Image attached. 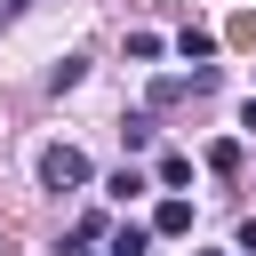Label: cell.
I'll return each instance as SVG.
<instances>
[{"label":"cell","instance_id":"6da1fadb","mask_svg":"<svg viewBox=\"0 0 256 256\" xmlns=\"http://www.w3.org/2000/svg\"><path fill=\"white\" fill-rule=\"evenodd\" d=\"M40 184H48V192H80V184H88V152H80V144H48V152H40Z\"/></svg>","mask_w":256,"mask_h":256},{"label":"cell","instance_id":"7a4b0ae2","mask_svg":"<svg viewBox=\"0 0 256 256\" xmlns=\"http://www.w3.org/2000/svg\"><path fill=\"white\" fill-rule=\"evenodd\" d=\"M152 232H192V200H176V192H168V200L152 208Z\"/></svg>","mask_w":256,"mask_h":256},{"label":"cell","instance_id":"3957f363","mask_svg":"<svg viewBox=\"0 0 256 256\" xmlns=\"http://www.w3.org/2000/svg\"><path fill=\"white\" fill-rule=\"evenodd\" d=\"M176 48H184L192 64H208V56H216V32H200V24H184V32H176Z\"/></svg>","mask_w":256,"mask_h":256},{"label":"cell","instance_id":"277c9868","mask_svg":"<svg viewBox=\"0 0 256 256\" xmlns=\"http://www.w3.org/2000/svg\"><path fill=\"white\" fill-rule=\"evenodd\" d=\"M144 248H152V224H120L112 232V256H144Z\"/></svg>","mask_w":256,"mask_h":256},{"label":"cell","instance_id":"5b68a950","mask_svg":"<svg viewBox=\"0 0 256 256\" xmlns=\"http://www.w3.org/2000/svg\"><path fill=\"white\" fill-rule=\"evenodd\" d=\"M208 168L232 176V168H240V136H216V144H208Z\"/></svg>","mask_w":256,"mask_h":256},{"label":"cell","instance_id":"8992f818","mask_svg":"<svg viewBox=\"0 0 256 256\" xmlns=\"http://www.w3.org/2000/svg\"><path fill=\"white\" fill-rule=\"evenodd\" d=\"M80 80H88V64H80V56H64V64L48 72V88H56V96H64V88H80Z\"/></svg>","mask_w":256,"mask_h":256},{"label":"cell","instance_id":"52a82bcc","mask_svg":"<svg viewBox=\"0 0 256 256\" xmlns=\"http://www.w3.org/2000/svg\"><path fill=\"white\" fill-rule=\"evenodd\" d=\"M160 184H168V192L192 184V160H184V152H160Z\"/></svg>","mask_w":256,"mask_h":256},{"label":"cell","instance_id":"ba28073f","mask_svg":"<svg viewBox=\"0 0 256 256\" xmlns=\"http://www.w3.org/2000/svg\"><path fill=\"white\" fill-rule=\"evenodd\" d=\"M104 192H112V200H120V208H128V200H136V192H152V184H144V176H136V168H120V176H112V184H104Z\"/></svg>","mask_w":256,"mask_h":256},{"label":"cell","instance_id":"9c48e42d","mask_svg":"<svg viewBox=\"0 0 256 256\" xmlns=\"http://www.w3.org/2000/svg\"><path fill=\"white\" fill-rule=\"evenodd\" d=\"M120 144H128V152H144V144H152V120H144V112H136V120H120Z\"/></svg>","mask_w":256,"mask_h":256},{"label":"cell","instance_id":"30bf717a","mask_svg":"<svg viewBox=\"0 0 256 256\" xmlns=\"http://www.w3.org/2000/svg\"><path fill=\"white\" fill-rule=\"evenodd\" d=\"M240 256H256V216H240Z\"/></svg>","mask_w":256,"mask_h":256},{"label":"cell","instance_id":"8fae6325","mask_svg":"<svg viewBox=\"0 0 256 256\" xmlns=\"http://www.w3.org/2000/svg\"><path fill=\"white\" fill-rule=\"evenodd\" d=\"M240 128H256V96H248V104H240Z\"/></svg>","mask_w":256,"mask_h":256},{"label":"cell","instance_id":"7c38bea8","mask_svg":"<svg viewBox=\"0 0 256 256\" xmlns=\"http://www.w3.org/2000/svg\"><path fill=\"white\" fill-rule=\"evenodd\" d=\"M24 8H32V0H0V16H24Z\"/></svg>","mask_w":256,"mask_h":256}]
</instances>
